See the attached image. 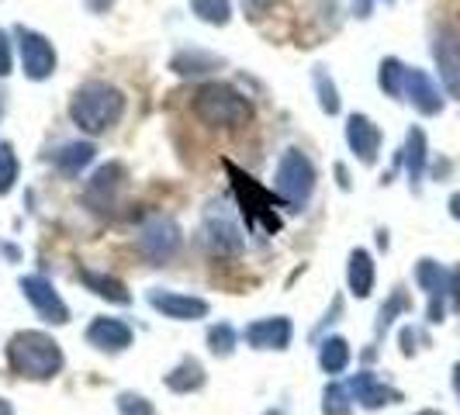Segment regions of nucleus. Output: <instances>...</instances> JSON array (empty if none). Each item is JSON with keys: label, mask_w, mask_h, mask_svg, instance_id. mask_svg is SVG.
<instances>
[{"label": "nucleus", "mask_w": 460, "mask_h": 415, "mask_svg": "<svg viewBox=\"0 0 460 415\" xmlns=\"http://www.w3.org/2000/svg\"><path fill=\"white\" fill-rule=\"evenodd\" d=\"M18 287H22V298L31 305V312L46 325H56V329L69 325L73 312H69V305L63 301V295L56 291V284L46 274H22L18 277Z\"/></svg>", "instance_id": "obj_7"}, {"label": "nucleus", "mask_w": 460, "mask_h": 415, "mask_svg": "<svg viewBox=\"0 0 460 415\" xmlns=\"http://www.w3.org/2000/svg\"><path fill=\"white\" fill-rule=\"evenodd\" d=\"M14 42H18V56H22V69L28 80L42 84V80H49V76L56 73L59 56H56V46L49 42L46 35H39V31L18 24V28H14Z\"/></svg>", "instance_id": "obj_10"}, {"label": "nucleus", "mask_w": 460, "mask_h": 415, "mask_svg": "<svg viewBox=\"0 0 460 415\" xmlns=\"http://www.w3.org/2000/svg\"><path fill=\"white\" fill-rule=\"evenodd\" d=\"M447 301H450L454 312H460V263H454L450 274H447Z\"/></svg>", "instance_id": "obj_36"}, {"label": "nucleus", "mask_w": 460, "mask_h": 415, "mask_svg": "<svg viewBox=\"0 0 460 415\" xmlns=\"http://www.w3.org/2000/svg\"><path fill=\"white\" fill-rule=\"evenodd\" d=\"M97 160V146L91 138H76V142H66L52 153V166L63 173V177H80L91 163Z\"/></svg>", "instance_id": "obj_22"}, {"label": "nucleus", "mask_w": 460, "mask_h": 415, "mask_svg": "<svg viewBox=\"0 0 460 415\" xmlns=\"http://www.w3.org/2000/svg\"><path fill=\"white\" fill-rule=\"evenodd\" d=\"M450 218H457V222H460V190L450 198Z\"/></svg>", "instance_id": "obj_42"}, {"label": "nucleus", "mask_w": 460, "mask_h": 415, "mask_svg": "<svg viewBox=\"0 0 460 415\" xmlns=\"http://www.w3.org/2000/svg\"><path fill=\"white\" fill-rule=\"evenodd\" d=\"M111 4H115V0H87V7H91L93 14H104Z\"/></svg>", "instance_id": "obj_38"}, {"label": "nucleus", "mask_w": 460, "mask_h": 415, "mask_svg": "<svg viewBox=\"0 0 460 415\" xmlns=\"http://www.w3.org/2000/svg\"><path fill=\"white\" fill-rule=\"evenodd\" d=\"M190 111H194V118L201 125L218 128V132H235V128L253 121V104L235 87H229V84H205V87H198L194 101H190Z\"/></svg>", "instance_id": "obj_3"}, {"label": "nucleus", "mask_w": 460, "mask_h": 415, "mask_svg": "<svg viewBox=\"0 0 460 415\" xmlns=\"http://www.w3.org/2000/svg\"><path fill=\"white\" fill-rule=\"evenodd\" d=\"M222 66V59H215L211 52H181L177 59H173V73H181V76H201V73H211V69Z\"/></svg>", "instance_id": "obj_29"}, {"label": "nucleus", "mask_w": 460, "mask_h": 415, "mask_svg": "<svg viewBox=\"0 0 460 415\" xmlns=\"http://www.w3.org/2000/svg\"><path fill=\"white\" fill-rule=\"evenodd\" d=\"M377 250L388 253V229H377Z\"/></svg>", "instance_id": "obj_44"}, {"label": "nucleus", "mask_w": 460, "mask_h": 415, "mask_svg": "<svg viewBox=\"0 0 460 415\" xmlns=\"http://www.w3.org/2000/svg\"><path fill=\"white\" fill-rule=\"evenodd\" d=\"M343 312H346V301H343V295H336V298L329 301V312L323 315V322L312 329V336H308V340H312V343H319V340L325 336V329H329V325H336L340 319H343Z\"/></svg>", "instance_id": "obj_33"}, {"label": "nucleus", "mask_w": 460, "mask_h": 415, "mask_svg": "<svg viewBox=\"0 0 460 415\" xmlns=\"http://www.w3.org/2000/svg\"><path fill=\"white\" fill-rule=\"evenodd\" d=\"M412 415H443V412H437V409H422V412H412Z\"/></svg>", "instance_id": "obj_47"}, {"label": "nucleus", "mask_w": 460, "mask_h": 415, "mask_svg": "<svg viewBox=\"0 0 460 415\" xmlns=\"http://www.w3.org/2000/svg\"><path fill=\"white\" fill-rule=\"evenodd\" d=\"M398 346H402V357H415L419 353V329L415 325H402L398 329Z\"/></svg>", "instance_id": "obj_35"}, {"label": "nucleus", "mask_w": 460, "mask_h": 415, "mask_svg": "<svg viewBox=\"0 0 460 415\" xmlns=\"http://www.w3.org/2000/svg\"><path fill=\"white\" fill-rule=\"evenodd\" d=\"M405 63H398L394 56H388L385 63H381V69H377V84H381V91L388 93V97H405Z\"/></svg>", "instance_id": "obj_30"}, {"label": "nucleus", "mask_w": 460, "mask_h": 415, "mask_svg": "<svg viewBox=\"0 0 460 415\" xmlns=\"http://www.w3.org/2000/svg\"><path fill=\"white\" fill-rule=\"evenodd\" d=\"M315 360H319V370L325 377H340L353 364V346L340 332H329L315 343Z\"/></svg>", "instance_id": "obj_20"}, {"label": "nucleus", "mask_w": 460, "mask_h": 415, "mask_svg": "<svg viewBox=\"0 0 460 415\" xmlns=\"http://www.w3.org/2000/svg\"><path fill=\"white\" fill-rule=\"evenodd\" d=\"M201 246L211 256H239L246 250V235L239 229V222L232 218L226 205H211L201 222Z\"/></svg>", "instance_id": "obj_8"}, {"label": "nucleus", "mask_w": 460, "mask_h": 415, "mask_svg": "<svg viewBox=\"0 0 460 415\" xmlns=\"http://www.w3.org/2000/svg\"><path fill=\"white\" fill-rule=\"evenodd\" d=\"M115 409L118 415H138V412H153L156 405L146 398V394H138V392H121L115 398Z\"/></svg>", "instance_id": "obj_32"}, {"label": "nucleus", "mask_w": 460, "mask_h": 415, "mask_svg": "<svg viewBox=\"0 0 460 415\" xmlns=\"http://www.w3.org/2000/svg\"><path fill=\"white\" fill-rule=\"evenodd\" d=\"M4 357H7V370L31 384L56 381L66 367L63 343L46 329H18L4 346Z\"/></svg>", "instance_id": "obj_1"}, {"label": "nucleus", "mask_w": 460, "mask_h": 415, "mask_svg": "<svg viewBox=\"0 0 460 415\" xmlns=\"http://www.w3.org/2000/svg\"><path fill=\"white\" fill-rule=\"evenodd\" d=\"M374 284H377V263L370 250L364 246H353L346 256V291L357 301H367L374 295Z\"/></svg>", "instance_id": "obj_18"}, {"label": "nucleus", "mask_w": 460, "mask_h": 415, "mask_svg": "<svg viewBox=\"0 0 460 415\" xmlns=\"http://www.w3.org/2000/svg\"><path fill=\"white\" fill-rule=\"evenodd\" d=\"M336 177H340V190H349V173H346V166H336Z\"/></svg>", "instance_id": "obj_41"}, {"label": "nucleus", "mask_w": 460, "mask_h": 415, "mask_svg": "<svg viewBox=\"0 0 460 415\" xmlns=\"http://www.w3.org/2000/svg\"><path fill=\"white\" fill-rule=\"evenodd\" d=\"M0 415H18L14 405H11V398H4V394H0Z\"/></svg>", "instance_id": "obj_43"}, {"label": "nucleus", "mask_w": 460, "mask_h": 415, "mask_svg": "<svg viewBox=\"0 0 460 415\" xmlns=\"http://www.w3.org/2000/svg\"><path fill=\"white\" fill-rule=\"evenodd\" d=\"M312 84H315V93H319V108H323L329 118H336L343 111V101H340V91H336V84H332V76H329V69L325 66H315L312 69Z\"/></svg>", "instance_id": "obj_26"}, {"label": "nucleus", "mask_w": 460, "mask_h": 415, "mask_svg": "<svg viewBox=\"0 0 460 415\" xmlns=\"http://www.w3.org/2000/svg\"><path fill=\"white\" fill-rule=\"evenodd\" d=\"M4 108H7V93L0 91V115H4Z\"/></svg>", "instance_id": "obj_45"}, {"label": "nucleus", "mask_w": 460, "mask_h": 415, "mask_svg": "<svg viewBox=\"0 0 460 415\" xmlns=\"http://www.w3.org/2000/svg\"><path fill=\"white\" fill-rule=\"evenodd\" d=\"M346 388L353 394V405L364 409V412H381V409H388V405L405 402V394L398 392L394 384H388L385 377H377V370H370V367L349 374V377H346Z\"/></svg>", "instance_id": "obj_13"}, {"label": "nucleus", "mask_w": 460, "mask_h": 415, "mask_svg": "<svg viewBox=\"0 0 460 415\" xmlns=\"http://www.w3.org/2000/svg\"><path fill=\"white\" fill-rule=\"evenodd\" d=\"M138 415H156V409H153V412H138Z\"/></svg>", "instance_id": "obj_48"}, {"label": "nucleus", "mask_w": 460, "mask_h": 415, "mask_svg": "<svg viewBox=\"0 0 460 415\" xmlns=\"http://www.w3.org/2000/svg\"><path fill=\"white\" fill-rule=\"evenodd\" d=\"M163 384H166V392L173 394H194L208 384V370L198 357H181L173 367L163 374Z\"/></svg>", "instance_id": "obj_21"}, {"label": "nucleus", "mask_w": 460, "mask_h": 415, "mask_svg": "<svg viewBox=\"0 0 460 415\" xmlns=\"http://www.w3.org/2000/svg\"><path fill=\"white\" fill-rule=\"evenodd\" d=\"M84 340L97 353L118 357V353H125V349L136 346V329L125 322V319H118V315H93L91 322H87V329H84Z\"/></svg>", "instance_id": "obj_14"}, {"label": "nucleus", "mask_w": 460, "mask_h": 415, "mask_svg": "<svg viewBox=\"0 0 460 415\" xmlns=\"http://www.w3.org/2000/svg\"><path fill=\"white\" fill-rule=\"evenodd\" d=\"M412 312V295L405 291V284H394L388 301L377 308V319H374V343H381L388 336V329L394 325L398 315H409Z\"/></svg>", "instance_id": "obj_23"}, {"label": "nucleus", "mask_w": 460, "mask_h": 415, "mask_svg": "<svg viewBox=\"0 0 460 415\" xmlns=\"http://www.w3.org/2000/svg\"><path fill=\"white\" fill-rule=\"evenodd\" d=\"M243 343L256 353H288L295 343V322L291 315H263L239 329Z\"/></svg>", "instance_id": "obj_11"}, {"label": "nucleus", "mask_w": 460, "mask_h": 415, "mask_svg": "<svg viewBox=\"0 0 460 415\" xmlns=\"http://www.w3.org/2000/svg\"><path fill=\"white\" fill-rule=\"evenodd\" d=\"M125 194H128V166L121 160H108V163H101L91 177H87L80 198H84V208H87L91 215L111 218V215H118Z\"/></svg>", "instance_id": "obj_5"}, {"label": "nucleus", "mask_w": 460, "mask_h": 415, "mask_svg": "<svg viewBox=\"0 0 460 415\" xmlns=\"http://www.w3.org/2000/svg\"><path fill=\"white\" fill-rule=\"evenodd\" d=\"M243 4H246V11H250V14H263L274 0H243Z\"/></svg>", "instance_id": "obj_37"}, {"label": "nucleus", "mask_w": 460, "mask_h": 415, "mask_svg": "<svg viewBox=\"0 0 460 415\" xmlns=\"http://www.w3.org/2000/svg\"><path fill=\"white\" fill-rule=\"evenodd\" d=\"M353 11H357V18H367V14H370V0H353Z\"/></svg>", "instance_id": "obj_40"}, {"label": "nucleus", "mask_w": 460, "mask_h": 415, "mask_svg": "<svg viewBox=\"0 0 460 415\" xmlns=\"http://www.w3.org/2000/svg\"><path fill=\"white\" fill-rule=\"evenodd\" d=\"M450 384H454V394H457V402H460V360L454 364V370H450Z\"/></svg>", "instance_id": "obj_39"}, {"label": "nucleus", "mask_w": 460, "mask_h": 415, "mask_svg": "<svg viewBox=\"0 0 460 415\" xmlns=\"http://www.w3.org/2000/svg\"><path fill=\"white\" fill-rule=\"evenodd\" d=\"M260 415H288L284 409H267V412H260Z\"/></svg>", "instance_id": "obj_46"}, {"label": "nucleus", "mask_w": 460, "mask_h": 415, "mask_svg": "<svg viewBox=\"0 0 460 415\" xmlns=\"http://www.w3.org/2000/svg\"><path fill=\"white\" fill-rule=\"evenodd\" d=\"M381 128L370 121L367 115H349L346 118V146L353 153V160L364 163V166H374L377 156H381Z\"/></svg>", "instance_id": "obj_15"}, {"label": "nucleus", "mask_w": 460, "mask_h": 415, "mask_svg": "<svg viewBox=\"0 0 460 415\" xmlns=\"http://www.w3.org/2000/svg\"><path fill=\"white\" fill-rule=\"evenodd\" d=\"M184 250V229L177 218L170 215H153L136 235V253L149 263V267H166L173 263L177 253Z\"/></svg>", "instance_id": "obj_6"}, {"label": "nucleus", "mask_w": 460, "mask_h": 415, "mask_svg": "<svg viewBox=\"0 0 460 415\" xmlns=\"http://www.w3.org/2000/svg\"><path fill=\"white\" fill-rule=\"evenodd\" d=\"M125 104L128 101L118 87L104 84V80H87L69 97V121L84 136H104L125 118Z\"/></svg>", "instance_id": "obj_2"}, {"label": "nucleus", "mask_w": 460, "mask_h": 415, "mask_svg": "<svg viewBox=\"0 0 460 415\" xmlns=\"http://www.w3.org/2000/svg\"><path fill=\"white\" fill-rule=\"evenodd\" d=\"M14 73V46H11V35L0 28V80Z\"/></svg>", "instance_id": "obj_34"}, {"label": "nucleus", "mask_w": 460, "mask_h": 415, "mask_svg": "<svg viewBox=\"0 0 460 415\" xmlns=\"http://www.w3.org/2000/svg\"><path fill=\"white\" fill-rule=\"evenodd\" d=\"M447 267L433 260V256H422V260H415V284H419V291L426 295V322L429 325H439L447 319V308H450V301H447Z\"/></svg>", "instance_id": "obj_12"}, {"label": "nucleus", "mask_w": 460, "mask_h": 415, "mask_svg": "<svg viewBox=\"0 0 460 415\" xmlns=\"http://www.w3.org/2000/svg\"><path fill=\"white\" fill-rule=\"evenodd\" d=\"M426 132L422 128H409L405 136V149H402V163H405V173H409V187L419 190L422 187V173H426Z\"/></svg>", "instance_id": "obj_24"}, {"label": "nucleus", "mask_w": 460, "mask_h": 415, "mask_svg": "<svg viewBox=\"0 0 460 415\" xmlns=\"http://www.w3.org/2000/svg\"><path fill=\"white\" fill-rule=\"evenodd\" d=\"M76 280L91 291L93 298L108 301V305H115V308H128L132 305V291H128V284L121 280V277L108 274V270H93V267H76Z\"/></svg>", "instance_id": "obj_16"}, {"label": "nucleus", "mask_w": 460, "mask_h": 415, "mask_svg": "<svg viewBox=\"0 0 460 415\" xmlns=\"http://www.w3.org/2000/svg\"><path fill=\"white\" fill-rule=\"evenodd\" d=\"M319 187V170L305 149H284L274 170V198L288 211H305Z\"/></svg>", "instance_id": "obj_4"}, {"label": "nucleus", "mask_w": 460, "mask_h": 415, "mask_svg": "<svg viewBox=\"0 0 460 415\" xmlns=\"http://www.w3.org/2000/svg\"><path fill=\"white\" fill-rule=\"evenodd\" d=\"M433 56H437L443 87L450 91V97L460 101V31L443 28L437 35V42H433Z\"/></svg>", "instance_id": "obj_17"}, {"label": "nucleus", "mask_w": 460, "mask_h": 415, "mask_svg": "<svg viewBox=\"0 0 460 415\" xmlns=\"http://www.w3.org/2000/svg\"><path fill=\"white\" fill-rule=\"evenodd\" d=\"M405 97L419 115H439L443 111V93L433 84V76L422 73V69H405Z\"/></svg>", "instance_id": "obj_19"}, {"label": "nucleus", "mask_w": 460, "mask_h": 415, "mask_svg": "<svg viewBox=\"0 0 460 415\" xmlns=\"http://www.w3.org/2000/svg\"><path fill=\"white\" fill-rule=\"evenodd\" d=\"M18 177H22V160L14 153V142L0 138V198H7L18 187Z\"/></svg>", "instance_id": "obj_27"}, {"label": "nucleus", "mask_w": 460, "mask_h": 415, "mask_svg": "<svg viewBox=\"0 0 460 415\" xmlns=\"http://www.w3.org/2000/svg\"><path fill=\"white\" fill-rule=\"evenodd\" d=\"M190 11L208 24H229L232 4L229 0H190Z\"/></svg>", "instance_id": "obj_31"}, {"label": "nucleus", "mask_w": 460, "mask_h": 415, "mask_svg": "<svg viewBox=\"0 0 460 415\" xmlns=\"http://www.w3.org/2000/svg\"><path fill=\"white\" fill-rule=\"evenodd\" d=\"M323 415H353V394L336 377H329L323 388Z\"/></svg>", "instance_id": "obj_28"}, {"label": "nucleus", "mask_w": 460, "mask_h": 415, "mask_svg": "<svg viewBox=\"0 0 460 415\" xmlns=\"http://www.w3.org/2000/svg\"><path fill=\"white\" fill-rule=\"evenodd\" d=\"M146 305L170 319V322H201L211 315V301L201 295H187V291H173V287H149L146 291Z\"/></svg>", "instance_id": "obj_9"}, {"label": "nucleus", "mask_w": 460, "mask_h": 415, "mask_svg": "<svg viewBox=\"0 0 460 415\" xmlns=\"http://www.w3.org/2000/svg\"><path fill=\"white\" fill-rule=\"evenodd\" d=\"M205 343H208V353L215 357V360H229L232 353L239 349V343H243V336H239V329L232 322H211L205 332Z\"/></svg>", "instance_id": "obj_25"}]
</instances>
